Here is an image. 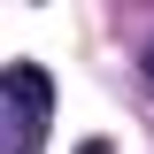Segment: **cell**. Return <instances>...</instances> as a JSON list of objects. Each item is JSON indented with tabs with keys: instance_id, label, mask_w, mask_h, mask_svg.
<instances>
[{
	"instance_id": "obj_2",
	"label": "cell",
	"mask_w": 154,
	"mask_h": 154,
	"mask_svg": "<svg viewBox=\"0 0 154 154\" xmlns=\"http://www.w3.org/2000/svg\"><path fill=\"white\" fill-rule=\"evenodd\" d=\"M139 77H146V93H154V38H146V54H139Z\"/></svg>"
},
{
	"instance_id": "obj_3",
	"label": "cell",
	"mask_w": 154,
	"mask_h": 154,
	"mask_svg": "<svg viewBox=\"0 0 154 154\" xmlns=\"http://www.w3.org/2000/svg\"><path fill=\"white\" fill-rule=\"evenodd\" d=\"M77 154H108V139H85V146H77Z\"/></svg>"
},
{
	"instance_id": "obj_1",
	"label": "cell",
	"mask_w": 154,
	"mask_h": 154,
	"mask_svg": "<svg viewBox=\"0 0 154 154\" xmlns=\"http://www.w3.org/2000/svg\"><path fill=\"white\" fill-rule=\"evenodd\" d=\"M0 123H8V154H38L46 123H54V85L38 62H8L0 69Z\"/></svg>"
}]
</instances>
